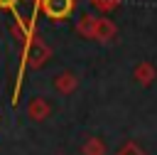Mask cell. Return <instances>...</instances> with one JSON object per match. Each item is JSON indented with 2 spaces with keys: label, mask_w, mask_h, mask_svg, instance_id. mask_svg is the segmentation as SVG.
<instances>
[{
  "label": "cell",
  "mask_w": 157,
  "mask_h": 155,
  "mask_svg": "<svg viewBox=\"0 0 157 155\" xmlns=\"http://www.w3.org/2000/svg\"><path fill=\"white\" fill-rule=\"evenodd\" d=\"M20 0H0V10H15Z\"/></svg>",
  "instance_id": "cell-2"
},
{
  "label": "cell",
  "mask_w": 157,
  "mask_h": 155,
  "mask_svg": "<svg viewBox=\"0 0 157 155\" xmlns=\"http://www.w3.org/2000/svg\"><path fill=\"white\" fill-rule=\"evenodd\" d=\"M74 10V0H42V12L49 20H66Z\"/></svg>",
  "instance_id": "cell-1"
}]
</instances>
